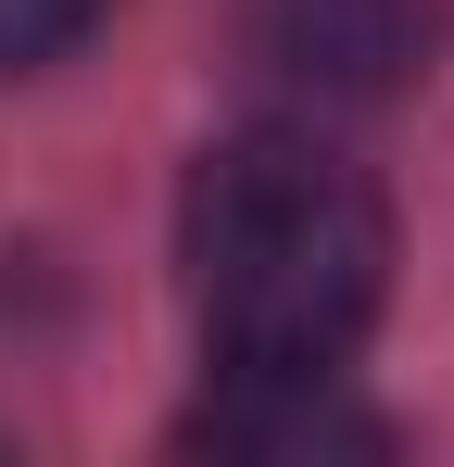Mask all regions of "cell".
Returning <instances> with one entry per match:
<instances>
[{
    "label": "cell",
    "mask_w": 454,
    "mask_h": 467,
    "mask_svg": "<svg viewBox=\"0 0 454 467\" xmlns=\"http://www.w3.org/2000/svg\"><path fill=\"white\" fill-rule=\"evenodd\" d=\"M88 26H101V0H0V77H38V64H64Z\"/></svg>",
    "instance_id": "277c9868"
},
{
    "label": "cell",
    "mask_w": 454,
    "mask_h": 467,
    "mask_svg": "<svg viewBox=\"0 0 454 467\" xmlns=\"http://www.w3.org/2000/svg\"><path fill=\"white\" fill-rule=\"evenodd\" d=\"M177 442H190V455H240V467L391 455V430L341 391V367H215V391L177 417Z\"/></svg>",
    "instance_id": "3957f363"
},
{
    "label": "cell",
    "mask_w": 454,
    "mask_h": 467,
    "mask_svg": "<svg viewBox=\"0 0 454 467\" xmlns=\"http://www.w3.org/2000/svg\"><path fill=\"white\" fill-rule=\"evenodd\" d=\"M442 0H240V64L291 101H391L429 77Z\"/></svg>",
    "instance_id": "7a4b0ae2"
},
{
    "label": "cell",
    "mask_w": 454,
    "mask_h": 467,
    "mask_svg": "<svg viewBox=\"0 0 454 467\" xmlns=\"http://www.w3.org/2000/svg\"><path fill=\"white\" fill-rule=\"evenodd\" d=\"M177 265L215 367H354L391 291V202L315 127H240L190 164Z\"/></svg>",
    "instance_id": "6da1fadb"
}]
</instances>
